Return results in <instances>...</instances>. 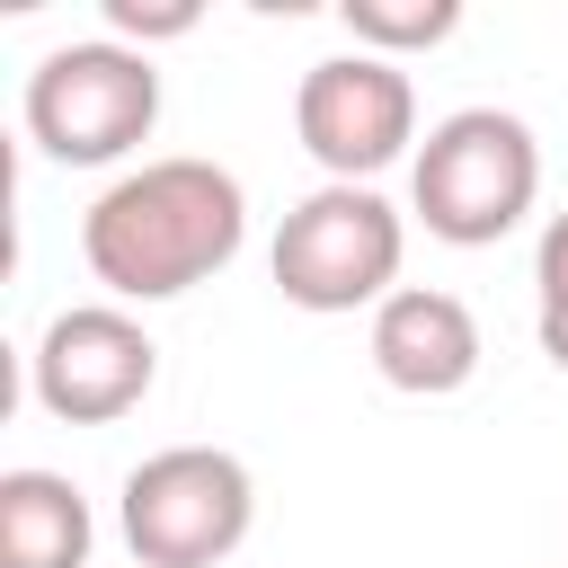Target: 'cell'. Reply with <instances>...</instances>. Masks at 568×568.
<instances>
[{
  "instance_id": "1",
  "label": "cell",
  "mask_w": 568,
  "mask_h": 568,
  "mask_svg": "<svg viewBox=\"0 0 568 568\" xmlns=\"http://www.w3.org/2000/svg\"><path fill=\"white\" fill-rule=\"evenodd\" d=\"M240 240H248V186L195 151L124 169L80 213V257L115 302H178L213 284L240 257Z\"/></svg>"
},
{
  "instance_id": "2",
  "label": "cell",
  "mask_w": 568,
  "mask_h": 568,
  "mask_svg": "<svg viewBox=\"0 0 568 568\" xmlns=\"http://www.w3.org/2000/svg\"><path fill=\"white\" fill-rule=\"evenodd\" d=\"M541 195V142L506 106H453L408 160V213L444 248H497Z\"/></svg>"
},
{
  "instance_id": "3",
  "label": "cell",
  "mask_w": 568,
  "mask_h": 568,
  "mask_svg": "<svg viewBox=\"0 0 568 568\" xmlns=\"http://www.w3.org/2000/svg\"><path fill=\"white\" fill-rule=\"evenodd\" d=\"M257 524V479L222 444H160L115 488V532L133 568H222Z\"/></svg>"
},
{
  "instance_id": "4",
  "label": "cell",
  "mask_w": 568,
  "mask_h": 568,
  "mask_svg": "<svg viewBox=\"0 0 568 568\" xmlns=\"http://www.w3.org/2000/svg\"><path fill=\"white\" fill-rule=\"evenodd\" d=\"M399 257H408V222L382 186H311L284 231H275V293L293 311H382L399 293Z\"/></svg>"
},
{
  "instance_id": "5",
  "label": "cell",
  "mask_w": 568,
  "mask_h": 568,
  "mask_svg": "<svg viewBox=\"0 0 568 568\" xmlns=\"http://www.w3.org/2000/svg\"><path fill=\"white\" fill-rule=\"evenodd\" d=\"M160 124V71L151 53L89 36V44H53L27 71V142L62 169H106L124 151H142Z\"/></svg>"
},
{
  "instance_id": "6",
  "label": "cell",
  "mask_w": 568,
  "mask_h": 568,
  "mask_svg": "<svg viewBox=\"0 0 568 568\" xmlns=\"http://www.w3.org/2000/svg\"><path fill=\"white\" fill-rule=\"evenodd\" d=\"M160 382V346L124 302H71L44 320L36 355H27V390L44 417L62 426H115L151 399Z\"/></svg>"
},
{
  "instance_id": "7",
  "label": "cell",
  "mask_w": 568,
  "mask_h": 568,
  "mask_svg": "<svg viewBox=\"0 0 568 568\" xmlns=\"http://www.w3.org/2000/svg\"><path fill=\"white\" fill-rule=\"evenodd\" d=\"M293 133L328 169V186H373L417 142V89L382 53H328L293 89Z\"/></svg>"
},
{
  "instance_id": "8",
  "label": "cell",
  "mask_w": 568,
  "mask_h": 568,
  "mask_svg": "<svg viewBox=\"0 0 568 568\" xmlns=\"http://www.w3.org/2000/svg\"><path fill=\"white\" fill-rule=\"evenodd\" d=\"M364 346H373V373H382L390 390H408V399H453V390L479 373V355H488L470 302L444 293V284H399V293L373 311Z\"/></svg>"
},
{
  "instance_id": "9",
  "label": "cell",
  "mask_w": 568,
  "mask_h": 568,
  "mask_svg": "<svg viewBox=\"0 0 568 568\" xmlns=\"http://www.w3.org/2000/svg\"><path fill=\"white\" fill-rule=\"evenodd\" d=\"M98 524L62 470H0V568H89Z\"/></svg>"
},
{
  "instance_id": "10",
  "label": "cell",
  "mask_w": 568,
  "mask_h": 568,
  "mask_svg": "<svg viewBox=\"0 0 568 568\" xmlns=\"http://www.w3.org/2000/svg\"><path fill=\"white\" fill-rule=\"evenodd\" d=\"M337 18H346V36H355V53L399 62V53L444 44V36L462 27V0H346Z\"/></svg>"
},
{
  "instance_id": "11",
  "label": "cell",
  "mask_w": 568,
  "mask_h": 568,
  "mask_svg": "<svg viewBox=\"0 0 568 568\" xmlns=\"http://www.w3.org/2000/svg\"><path fill=\"white\" fill-rule=\"evenodd\" d=\"M195 0H106V27H115V44H133V53H151L160 36H195Z\"/></svg>"
},
{
  "instance_id": "12",
  "label": "cell",
  "mask_w": 568,
  "mask_h": 568,
  "mask_svg": "<svg viewBox=\"0 0 568 568\" xmlns=\"http://www.w3.org/2000/svg\"><path fill=\"white\" fill-rule=\"evenodd\" d=\"M532 293L541 311H568V213L541 222V248H532Z\"/></svg>"
},
{
  "instance_id": "13",
  "label": "cell",
  "mask_w": 568,
  "mask_h": 568,
  "mask_svg": "<svg viewBox=\"0 0 568 568\" xmlns=\"http://www.w3.org/2000/svg\"><path fill=\"white\" fill-rule=\"evenodd\" d=\"M541 355L568 373V311H541Z\"/></svg>"
}]
</instances>
